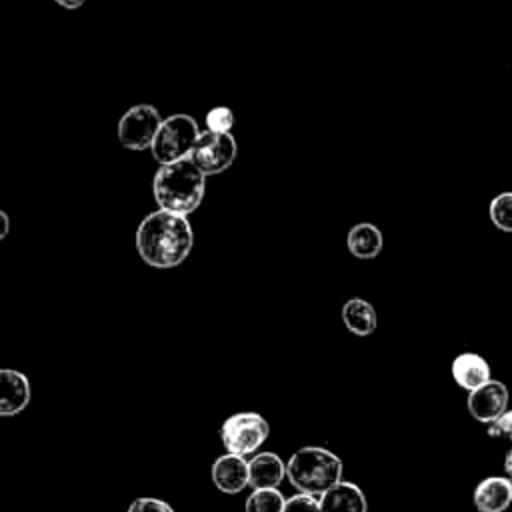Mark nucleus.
Wrapping results in <instances>:
<instances>
[{"label": "nucleus", "mask_w": 512, "mask_h": 512, "mask_svg": "<svg viewBox=\"0 0 512 512\" xmlns=\"http://www.w3.org/2000/svg\"><path fill=\"white\" fill-rule=\"evenodd\" d=\"M234 126V112L228 106H214L206 114V128L214 132H230Z\"/></svg>", "instance_id": "nucleus-19"}, {"label": "nucleus", "mask_w": 512, "mask_h": 512, "mask_svg": "<svg viewBox=\"0 0 512 512\" xmlns=\"http://www.w3.org/2000/svg\"><path fill=\"white\" fill-rule=\"evenodd\" d=\"M344 326L356 336H368L376 330V310L364 298H350L342 306Z\"/></svg>", "instance_id": "nucleus-16"}, {"label": "nucleus", "mask_w": 512, "mask_h": 512, "mask_svg": "<svg viewBox=\"0 0 512 512\" xmlns=\"http://www.w3.org/2000/svg\"><path fill=\"white\" fill-rule=\"evenodd\" d=\"M450 372H452L454 382L468 392H472V390L480 388L482 384H486L488 380H492V368H490L488 360L476 352L458 354L452 360Z\"/></svg>", "instance_id": "nucleus-12"}, {"label": "nucleus", "mask_w": 512, "mask_h": 512, "mask_svg": "<svg viewBox=\"0 0 512 512\" xmlns=\"http://www.w3.org/2000/svg\"><path fill=\"white\" fill-rule=\"evenodd\" d=\"M346 246L352 256H356L360 260H368L382 252L384 238H382V232L378 230V226H374L370 222H360L348 230Z\"/></svg>", "instance_id": "nucleus-15"}, {"label": "nucleus", "mask_w": 512, "mask_h": 512, "mask_svg": "<svg viewBox=\"0 0 512 512\" xmlns=\"http://www.w3.org/2000/svg\"><path fill=\"white\" fill-rule=\"evenodd\" d=\"M504 472H506V476L512 480V448L506 452V456H504Z\"/></svg>", "instance_id": "nucleus-24"}, {"label": "nucleus", "mask_w": 512, "mask_h": 512, "mask_svg": "<svg viewBox=\"0 0 512 512\" xmlns=\"http://www.w3.org/2000/svg\"><path fill=\"white\" fill-rule=\"evenodd\" d=\"M200 136L198 122L188 114H172L162 120V126L152 144V156L158 164L188 158Z\"/></svg>", "instance_id": "nucleus-4"}, {"label": "nucleus", "mask_w": 512, "mask_h": 512, "mask_svg": "<svg viewBox=\"0 0 512 512\" xmlns=\"http://www.w3.org/2000/svg\"><path fill=\"white\" fill-rule=\"evenodd\" d=\"M270 426L258 412H236L222 422L220 440L232 454H252L268 438Z\"/></svg>", "instance_id": "nucleus-5"}, {"label": "nucleus", "mask_w": 512, "mask_h": 512, "mask_svg": "<svg viewBox=\"0 0 512 512\" xmlns=\"http://www.w3.org/2000/svg\"><path fill=\"white\" fill-rule=\"evenodd\" d=\"M486 434L490 438H500V440H512V408L502 412L494 422L488 424Z\"/></svg>", "instance_id": "nucleus-21"}, {"label": "nucleus", "mask_w": 512, "mask_h": 512, "mask_svg": "<svg viewBox=\"0 0 512 512\" xmlns=\"http://www.w3.org/2000/svg\"><path fill=\"white\" fill-rule=\"evenodd\" d=\"M58 6H62V8H66V10H76V8H80L86 0H54Z\"/></svg>", "instance_id": "nucleus-23"}, {"label": "nucleus", "mask_w": 512, "mask_h": 512, "mask_svg": "<svg viewBox=\"0 0 512 512\" xmlns=\"http://www.w3.org/2000/svg\"><path fill=\"white\" fill-rule=\"evenodd\" d=\"M488 216L498 230L512 234V192H500L494 196L488 206Z\"/></svg>", "instance_id": "nucleus-18"}, {"label": "nucleus", "mask_w": 512, "mask_h": 512, "mask_svg": "<svg viewBox=\"0 0 512 512\" xmlns=\"http://www.w3.org/2000/svg\"><path fill=\"white\" fill-rule=\"evenodd\" d=\"M126 512H176L168 502L160 500V498H150V496H142L136 498Z\"/></svg>", "instance_id": "nucleus-22"}, {"label": "nucleus", "mask_w": 512, "mask_h": 512, "mask_svg": "<svg viewBox=\"0 0 512 512\" xmlns=\"http://www.w3.org/2000/svg\"><path fill=\"white\" fill-rule=\"evenodd\" d=\"M212 482L224 494H238L250 484L248 462L240 454H222L212 464Z\"/></svg>", "instance_id": "nucleus-9"}, {"label": "nucleus", "mask_w": 512, "mask_h": 512, "mask_svg": "<svg viewBox=\"0 0 512 512\" xmlns=\"http://www.w3.org/2000/svg\"><path fill=\"white\" fill-rule=\"evenodd\" d=\"M194 246V230L184 214L158 208L144 216L136 230V250L152 268L182 264Z\"/></svg>", "instance_id": "nucleus-1"}, {"label": "nucleus", "mask_w": 512, "mask_h": 512, "mask_svg": "<svg viewBox=\"0 0 512 512\" xmlns=\"http://www.w3.org/2000/svg\"><path fill=\"white\" fill-rule=\"evenodd\" d=\"M252 488H278L286 476V464L276 452H260L248 460Z\"/></svg>", "instance_id": "nucleus-14"}, {"label": "nucleus", "mask_w": 512, "mask_h": 512, "mask_svg": "<svg viewBox=\"0 0 512 512\" xmlns=\"http://www.w3.org/2000/svg\"><path fill=\"white\" fill-rule=\"evenodd\" d=\"M282 512H322L320 510V498L298 492L296 496H290L286 500Z\"/></svg>", "instance_id": "nucleus-20"}, {"label": "nucleus", "mask_w": 512, "mask_h": 512, "mask_svg": "<svg viewBox=\"0 0 512 512\" xmlns=\"http://www.w3.org/2000/svg\"><path fill=\"white\" fill-rule=\"evenodd\" d=\"M478 512H504L512 504V480L508 476H488L478 482L472 494Z\"/></svg>", "instance_id": "nucleus-11"}, {"label": "nucleus", "mask_w": 512, "mask_h": 512, "mask_svg": "<svg viewBox=\"0 0 512 512\" xmlns=\"http://www.w3.org/2000/svg\"><path fill=\"white\" fill-rule=\"evenodd\" d=\"M322 512H368L362 488L354 482L340 480L320 496Z\"/></svg>", "instance_id": "nucleus-13"}, {"label": "nucleus", "mask_w": 512, "mask_h": 512, "mask_svg": "<svg viewBox=\"0 0 512 512\" xmlns=\"http://www.w3.org/2000/svg\"><path fill=\"white\" fill-rule=\"evenodd\" d=\"M0 220H2V232H0V238H4V236H6V232H8V216H6V212H0Z\"/></svg>", "instance_id": "nucleus-25"}, {"label": "nucleus", "mask_w": 512, "mask_h": 512, "mask_svg": "<svg viewBox=\"0 0 512 512\" xmlns=\"http://www.w3.org/2000/svg\"><path fill=\"white\" fill-rule=\"evenodd\" d=\"M0 416H14L22 412L32 396L30 380L20 370L2 368L0 370Z\"/></svg>", "instance_id": "nucleus-10"}, {"label": "nucleus", "mask_w": 512, "mask_h": 512, "mask_svg": "<svg viewBox=\"0 0 512 512\" xmlns=\"http://www.w3.org/2000/svg\"><path fill=\"white\" fill-rule=\"evenodd\" d=\"M204 190L206 174L190 158L160 164L152 180V194L158 208L184 216L200 206Z\"/></svg>", "instance_id": "nucleus-2"}, {"label": "nucleus", "mask_w": 512, "mask_h": 512, "mask_svg": "<svg viewBox=\"0 0 512 512\" xmlns=\"http://www.w3.org/2000/svg\"><path fill=\"white\" fill-rule=\"evenodd\" d=\"M236 152H238V146L230 132H214L206 128L204 132H200L188 158L206 176H212L230 168L232 162L236 160Z\"/></svg>", "instance_id": "nucleus-7"}, {"label": "nucleus", "mask_w": 512, "mask_h": 512, "mask_svg": "<svg viewBox=\"0 0 512 512\" xmlns=\"http://www.w3.org/2000/svg\"><path fill=\"white\" fill-rule=\"evenodd\" d=\"M286 498L278 488H254V492L246 498V512H282Z\"/></svg>", "instance_id": "nucleus-17"}, {"label": "nucleus", "mask_w": 512, "mask_h": 512, "mask_svg": "<svg viewBox=\"0 0 512 512\" xmlns=\"http://www.w3.org/2000/svg\"><path fill=\"white\" fill-rule=\"evenodd\" d=\"M508 388L504 382L500 380H488L486 384H482L480 388L468 392V412L474 420L482 422V424H490L494 422L502 412L508 410Z\"/></svg>", "instance_id": "nucleus-8"}, {"label": "nucleus", "mask_w": 512, "mask_h": 512, "mask_svg": "<svg viewBox=\"0 0 512 512\" xmlns=\"http://www.w3.org/2000/svg\"><path fill=\"white\" fill-rule=\"evenodd\" d=\"M162 116L152 104H136L128 108L118 122V140L128 150L152 148L162 126Z\"/></svg>", "instance_id": "nucleus-6"}, {"label": "nucleus", "mask_w": 512, "mask_h": 512, "mask_svg": "<svg viewBox=\"0 0 512 512\" xmlns=\"http://www.w3.org/2000/svg\"><path fill=\"white\" fill-rule=\"evenodd\" d=\"M286 476L298 492L322 496L342 480V460L328 448L304 446L290 456Z\"/></svg>", "instance_id": "nucleus-3"}]
</instances>
